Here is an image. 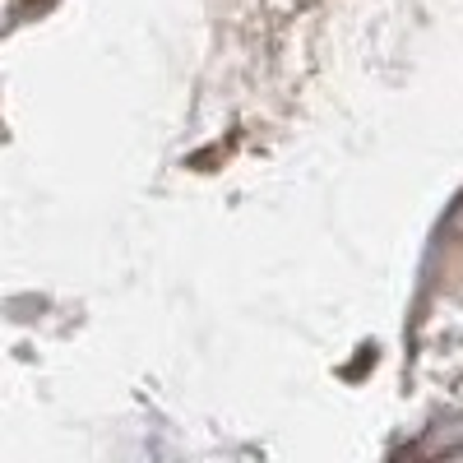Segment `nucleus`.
I'll list each match as a JSON object with an SVG mask.
<instances>
[]
</instances>
